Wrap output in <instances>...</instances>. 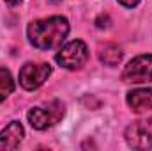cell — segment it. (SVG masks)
I'll use <instances>...</instances> for the list:
<instances>
[{
  "instance_id": "obj_3",
  "label": "cell",
  "mask_w": 152,
  "mask_h": 151,
  "mask_svg": "<svg viewBox=\"0 0 152 151\" xmlns=\"http://www.w3.org/2000/svg\"><path fill=\"white\" fill-rule=\"evenodd\" d=\"M87 59H88V48L80 39H75L66 46H62L55 57V61L66 70H80L87 62Z\"/></svg>"
},
{
  "instance_id": "obj_6",
  "label": "cell",
  "mask_w": 152,
  "mask_h": 151,
  "mask_svg": "<svg viewBox=\"0 0 152 151\" xmlns=\"http://www.w3.org/2000/svg\"><path fill=\"white\" fill-rule=\"evenodd\" d=\"M51 75V66L46 62H27L20 70V84L27 91L41 87Z\"/></svg>"
},
{
  "instance_id": "obj_4",
  "label": "cell",
  "mask_w": 152,
  "mask_h": 151,
  "mask_svg": "<svg viewBox=\"0 0 152 151\" xmlns=\"http://www.w3.org/2000/svg\"><path fill=\"white\" fill-rule=\"evenodd\" d=\"M126 141L134 150H151L152 148V117L131 123L126 128Z\"/></svg>"
},
{
  "instance_id": "obj_13",
  "label": "cell",
  "mask_w": 152,
  "mask_h": 151,
  "mask_svg": "<svg viewBox=\"0 0 152 151\" xmlns=\"http://www.w3.org/2000/svg\"><path fill=\"white\" fill-rule=\"evenodd\" d=\"M50 2H62V0H50Z\"/></svg>"
},
{
  "instance_id": "obj_10",
  "label": "cell",
  "mask_w": 152,
  "mask_h": 151,
  "mask_svg": "<svg viewBox=\"0 0 152 151\" xmlns=\"http://www.w3.org/2000/svg\"><path fill=\"white\" fill-rule=\"evenodd\" d=\"M14 91V80L9 70L0 68V103Z\"/></svg>"
},
{
  "instance_id": "obj_11",
  "label": "cell",
  "mask_w": 152,
  "mask_h": 151,
  "mask_svg": "<svg viewBox=\"0 0 152 151\" xmlns=\"http://www.w3.org/2000/svg\"><path fill=\"white\" fill-rule=\"evenodd\" d=\"M124 7H134V5H138V2L140 0H118Z\"/></svg>"
},
{
  "instance_id": "obj_9",
  "label": "cell",
  "mask_w": 152,
  "mask_h": 151,
  "mask_svg": "<svg viewBox=\"0 0 152 151\" xmlns=\"http://www.w3.org/2000/svg\"><path fill=\"white\" fill-rule=\"evenodd\" d=\"M122 57H124L122 48L117 46V44H113V43H108V44L101 46V50H99V59H101V62H104L106 66H117V64L122 61Z\"/></svg>"
},
{
  "instance_id": "obj_12",
  "label": "cell",
  "mask_w": 152,
  "mask_h": 151,
  "mask_svg": "<svg viewBox=\"0 0 152 151\" xmlns=\"http://www.w3.org/2000/svg\"><path fill=\"white\" fill-rule=\"evenodd\" d=\"M5 2H7L9 5H18V4L21 2V0H5Z\"/></svg>"
},
{
  "instance_id": "obj_7",
  "label": "cell",
  "mask_w": 152,
  "mask_h": 151,
  "mask_svg": "<svg viewBox=\"0 0 152 151\" xmlns=\"http://www.w3.org/2000/svg\"><path fill=\"white\" fill-rule=\"evenodd\" d=\"M126 100H127V105L131 107V110L136 114L152 110V87L129 91Z\"/></svg>"
},
{
  "instance_id": "obj_8",
  "label": "cell",
  "mask_w": 152,
  "mask_h": 151,
  "mask_svg": "<svg viewBox=\"0 0 152 151\" xmlns=\"http://www.w3.org/2000/svg\"><path fill=\"white\" fill-rule=\"evenodd\" d=\"M23 135H25V130H23V126L18 121L9 123L0 132V148H4V150H16L20 146Z\"/></svg>"
},
{
  "instance_id": "obj_2",
  "label": "cell",
  "mask_w": 152,
  "mask_h": 151,
  "mask_svg": "<svg viewBox=\"0 0 152 151\" xmlns=\"http://www.w3.org/2000/svg\"><path fill=\"white\" fill-rule=\"evenodd\" d=\"M64 105L62 101L55 100V101H50L46 105H39V107H34L30 109L27 117H28V123L32 124V128L36 130H46L53 124H57L62 115H64Z\"/></svg>"
},
{
  "instance_id": "obj_5",
  "label": "cell",
  "mask_w": 152,
  "mask_h": 151,
  "mask_svg": "<svg viewBox=\"0 0 152 151\" xmlns=\"http://www.w3.org/2000/svg\"><path fill=\"white\" fill-rule=\"evenodd\" d=\"M122 80L131 84H147L152 80V55H138L127 62Z\"/></svg>"
},
{
  "instance_id": "obj_1",
  "label": "cell",
  "mask_w": 152,
  "mask_h": 151,
  "mask_svg": "<svg viewBox=\"0 0 152 151\" xmlns=\"http://www.w3.org/2000/svg\"><path fill=\"white\" fill-rule=\"evenodd\" d=\"M69 32V21L64 16H50L28 25V41L39 50H51L62 44Z\"/></svg>"
}]
</instances>
